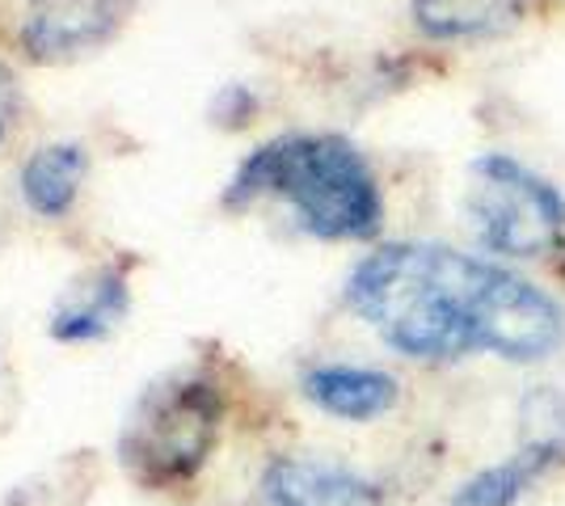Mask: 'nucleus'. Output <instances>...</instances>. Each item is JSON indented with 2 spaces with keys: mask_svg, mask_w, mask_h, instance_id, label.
<instances>
[{
  "mask_svg": "<svg viewBox=\"0 0 565 506\" xmlns=\"http://www.w3.org/2000/svg\"><path fill=\"white\" fill-rule=\"evenodd\" d=\"M131 13L136 0H39L18 39L39 64H68L118 39Z\"/></svg>",
  "mask_w": 565,
  "mask_h": 506,
  "instance_id": "obj_5",
  "label": "nucleus"
},
{
  "mask_svg": "<svg viewBox=\"0 0 565 506\" xmlns=\"http://www.w3.org/2000/svg\"><path fill=\"white\" fill-rule=\"evenodd\" d=\"M131 309V288H127V270L122 266H97L89 274H81L51 309V337L55 342H97Z\"/></svg>",
  "mask_w": 565,
  "mask_h": 506,
  "instance_id": "obj_7",
  "label": "nucleus"
},
{
  "mask_svg": "<svg viewBox=\"0 0 565 506\" xmlns=\"http://www.w3.org/2000/svg\"><path fill=\"white\" fill-rule=\"evenodd\" d=\"M305 397L317 410L347 418V422H372L397 406V380L376 367H351V363H321L305 372Z\"/></svg>",
  "mask_w": 565,
  "mask_h": 506,
  "instance_id": "obj_8",
  "label": "nucleus"
},
{
  "mask_svg": "<svg viewBox=\"0 0 565 506\" xmlns=\"http://www.w3.org/2000/svg\"><path fill=\"white\" fill-rule=\"evenodd\" d=\"M266 506H380V485L347 464L312 456H279L262 477Z\"/></svg>",
  "mask_w": 565,
  "mask_h": 506,
  "instance_id": "obj_6",
  "label": "nucleus"
},
{
  "mask_svg": "<svg viewBox=\"0 0 565 506\" xmlns=\"http://www.w3.org/2000/svg\"><path fill=\"white\" fill-rule=\"evenodd\" d=\"M541 473L544 469L536 460L519 452L515 460L494 464V469H486V473H477L472 482L460 485V494L451 498V506H515L519 498L527 494V485L536 482Z\"/></svg>",
  "mask_w": 565,
  "mask_h": 506,
  "instance_id": "obj_12",
  "label": "nucleus"
},
{
  "mask_svg": "<svg viewBox=\"0 0 565 506\" xmlns=\"http://www.w3.org/2000/svg\"><path fill=\"white\" fill-rule=\"evenodd\" d=\"M254 94L245 89V85H228L224 94L215 97V106H212V115H215V122H228V127H241V122L254 115Z\"/></svg>",
  "mask_w": 565,
  "mask_h": 506,
  "instance_id": "obj_13",
  "label": "nucleus"
},
{
  "mask_svg": "<svg viewBox=\"0 0 565 506\" xmlns=\"http://www.w3.org/2000/svg\"><path fill=\"white\" fill-rule=\"evenodd\" d=\"M465 219L490 254L541 258L562 245L565 198L527 165L502 152H486L469 165Z\"/></svg>",
  "mask_w": 565,
  "mask_h": 506,
  "instance_id": "obj_4",
  "label": "nucleus"
},
{
  "mask_svg": "<svg viewBox=\"0 0 565 506\" xmlns=\"http://www.w3.org/2000/svg\"><path fill=\"white\" fill-rule=\"evenodd\" d=\"M220 418L224 401L207 376H166L143 388L136 410L127 413L118 434V456L136 482L152 489L182 485L212 456Z\"/></svg>",
  "mask_w": 565,
  "mask_h": 506,
  "instance_id": "obj_3",
  "label": "nucleus"
},
{
  "mask_svg": "<svg viewBox=\"0 0 565 506\" xmlns=\"http://www.w3.org/2000/svg\"><path fill=\"white\" fill-rule=\"evenodd\" d=\"M347 300L393 351L414 359L494 351L532 363L553 355L565 334L562 309L541 288L448 245L401 241L367 254Z\"/></svg>",
  "mask_w": 565,
  "mask_h": 506,
  "instance_id": "obj_1",
  "label": "nucleus"
},
{
  "mask_svg": "<svg viewBox=\"0 0 565 506\" xmlns=\"http://www.w3.org/2000/svg\"><path fill=\"white\" fill-rule=\"evenodd\" d=\"M18 106H22V89H18V76L9 64H0V144L9 136V127L18 122Z\"/></svg>",
  "mask_w": 565,
  "mask_h": 506,
  "instance_id": "obj_14",
  "label": "nucleus"
},
{
  "mask_svg": "<svg viewBox=\"0 0 565 506\" xmlns=\"http://www.w3.org/2000/svg\"><path fill=\"white\" fill-rule=\"evenodd\" d=\"M527 0H414V22L430 39H494L523 18Z\"/></svg>",
  "mask_w": 565,
  "mask_h": 506,
  "instance_id": "obj_10",
  "label": "nucleus"
},
{
  "mask_svg": "<svg viewBox=\"0 0 565 506\" xmlns=\"http://www.w3.org/2000/svg\"><path fill=\"white\" fill-rule=\"evenodd\" d=\"M519 434H523V456H532L541 469L565 460V397L557 388H532L519 406Z\"/></svg>",
  "mask_w": 565,
  "mask_h": 506,
  "instance_id": "obj_11",
  "label": "nucleus"
},
{
  "mask_svg": "<svg viewBox=\"0 0 565 506\" xmlns=\"http://www.w3.org/2000/svg\"><path fill=\"white\" fill-rule=\"evenodd\" d=\"M89 177V148L76 140L43 144L25 157L22 165V198L34 216L64 219L81 198V186Z\"/></svg>",
  "mask_w": 565,
  "mask_h": 506,
  "instance_id": "obj_9",
  "label": "nucleus"
},
{
  "mask_svg": "<svg viewBox=\"0 0 565 506\" xmlns=\"http://www.w3.org/2000/svg\"><path fill=\"white\" fill-rule=\"evenodd\" d=\"M282 198L296 224L321 241H367L384 224V194L367 157L330 131L275 136L254 148L224 191V207Z\"/></svg>",
  "mask_w": 565,
  "mask_h": 506,
  "instance_id": "obj_2",
  "label": "nucleus"
}]
</instances>
